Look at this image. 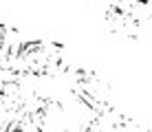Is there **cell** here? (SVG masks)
I'll use <instances>...</instances> for the list:
<instances>
[{
	"label": "cell",
	"mask_w": 152,
	"mask_h": 132,
	"mask_svg": "<svg viewBox=\"0 0 152 132\" xmlns=\"http://www.w3.org/2000/svg\"><path fill=\"white\" fill-rule=\"evenodd\" d=\"M71 90L75 99L80 101L86 110L93 114H108L115 112L117 101H115V93L110 84L102 75H97L91 68H77L71 77Z\"/></svg>",
	"instance_id": "cell-1"
},
{
	"label": "cell",
	"mask_w": 152,
	"mask_h": 132,
	"mask_svg": "<svg viewBox=\"0 0 152 132\" xmlns=\"http://www.w3.org/2000/svg\"><path fill=\"white\" fill-rule=\"evenodd\" d=\"M29 117L38 132H69V112L55 97H40Z\"/></svg>",
	"instance_id": "cell-2"
},
{
	"label": "cell",
	"mask_w": 152,
	"mask_h": 132,
	"mask_svg": "<svg viewBox=\"0 0 152 132\" xmlns=\"http://www.w3.org/2000/svg\"><path fill=\"white\" fill-rule=\"evenodd\" d=\"M110 132H145L141 128V123L137 119L128 117V114H113V125H110Z\"/></svg>",
	"instance_id": "cell-3"
},
{
	"label": "cell",
	"mask_w": 152,
	"mask_h": 132,
	"mask_svg": "<svg viewBox=\"0 0 152 132\" xmlns=\"http://www.w3.org/2000/svg\"><path fill=\"white\" fill-rule=\"evenodd\" d=\"M11 117H13V114L7 110V106H4V104H2V99H0V132L4 130V125L9 123V119H11Z\"/></svg>",
	"instance_id": "cell-4"
}]
</instances>
